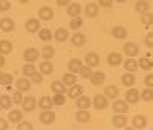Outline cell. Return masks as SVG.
<instances>
[{
	"instance_id": "1",
	"label": "cell",
	"mask_w": 153,
	"mask_h": 130,
	"mask_svg": "<svg viewBox=\"0 0 153 130\" xmlns=\"http://www.w3.org/2000/svg\"><path fill=\"white\" fill-rule=\"evenodd\" d=\"M92 106L97 110H104L109 107V98L106 95H95L92 100Z\"/></svg>"
},
{
	"instance_id": "2",
	"label": "cell",
	"mask_w": 153,
	"mask_h": 130,
	"mask_svg": "<svg viewBox=\"0 0 153 130\" xmlns=\"http://www.w3.org/2000/svg\"><path fill=\"white\" fill-rule=\"evenodd\" d=\"M123 51L127 57H136L139 54V46L135 43V42H127L124 46H123Z\"/></svg>"
},
{
	"instance_id": "3",
	"label": "cell",
	"mask_w": 153,
	"mask_h": 130,
	"mask_svg": "<svg viewBox=\"0 0 153 130\" xmlns=\"http://www.w3.org/2000/svg\"><path fill=\"white\" fill-rule=\"evenodd\" d=\"M35 107H37V100H35L32 95L23 98V101H22V109H23L25 112H34Z\"/></svg>"
},
{
	"instance_id": "4",
	"label": "cell",
	"mask_w": 153,
	"mask_h": 130,
	"mask_svg": "<svg viewBox=\"0 0 153 130\" xmlns=\"http://www.w3.org/2000/svg\"><path fill=\"white\" fill-rule=\"evenodd\" d=\"M38 57H40V52H38L35 48H28L23 52V58H25L26 63H34V61L38 60Z\"/></svg>"
},
{
	"instance_id": "5",
	"label": "cell",
	"mask_w": 153,
	"mask_h": 130,
	"mask_svg": "<svg viewBox=\"0 0 153 130\" xmlns=\"http://www.w3.org/2000/svg\"><path fill=\"white\" fill-rule=\"evenodd\" d=\"M38 120H40L42 124H52V123L55 121V113L51 110V109L43 110V112L40 113V116H38Z\"/></svg>"
},
{
	"instance_id": "6",
	"label": "cell",
	"mask_w": 153,
	"mask_h": 130,
	"mask_svg": "<svg viewBox=\"0 0 153 130\" xmlns=\"http://www.w3.org/2000/svg\"><path fill=\"white\" fill-rule=\"evenodd\" d=\"M112 109H113L115 113H127L129 112V106H127L126 100H115Z\"/></svg>"
},
{
	"instance_id": "7",
	"label": "cell",
	"mask_w": 153,
	"mask_h": 130,
	"mask_svg": "<svg viewBox=\"0 0 153 130\" xmlns=\"http://www.w3.org/2000/svg\"><path fill=\"white\" fill-rule=\"evenodd\" d=\"M112 126L117 127V129H123L127 126V118H126V113H117L112 116Z\"/></svg>"
},
{
	"instance_id": "8",
	"label": "cell",
	"mask_w": 153,
	"mask_h": 130,
	"mask_svg": "<svg viewBox=\"0 0 153 130\" xmlns=\"http://www.w3.org/2000/svg\"><path fill=\"white\" fill-rule=\"evenodd\" d=\"M0 29L5 31V32H12L16 29V23L12 19L9 17H3V19H0Z\"/></svg>"
},
{
	"instance_id": "9",
	"label": "cell",
	"mask_w": 153,
	"mask_h": 130,
	"mask_svg": "<svg viewBox=\"0 0 153 130\" xmlns=\"http://www.w3.org/2000/svg\"><path fill=\"white\" fill-rule=\"evenodd\" d=\"M139 100H141V94L138 92V89L130 87V89L126 92V101H127V103H130V104H136Z\"/></svg>"
},
{
	"instance_id": "10",
	"label": "cell",
	"mask_w": 153,
	"mask_h": 130,
	"mask_svg": "<svg viewBox=\"0 0 153 130\" xmlns=\"http://www.w3.org/2000/svg\"><path fill=\"white\" fill-rule=\"evenodd\" d=\"M38 17H40V20H43V22L52 20V17H54V9L51 8V6H43V8H40V11H38Z\"/></svg>"
},
{
	"instance_id": "11",
	"label": "cell",
	"mask_w": 153,
	"mask_h": 130,
	"mask_svg": "<svg viewBox=\"0 0 153 130\" xmlns=\"http://www.w3.org/2000/svg\"><path fill=\"white\" fill-rule=\"evenodd\" d=\"M84 12H86V16L89 17V19H94V17H97L98 14H100V5L98 3H87L86 5V8H84Z\"/></svg>"
},
{
	"instance_id": "12",
	"label": "cell",
	"mask_w": 153,
	"mask_h": 130,
	"mask_svg": "<svg viewBox=\"0 0 153 130\" xmlns=\"http://www.w3.org/2000/svg\"><path fill=\"white\" fill-rule=\"evenodd\" d=\"M107 63H109V66H113V68L120 66V64L123 63L121 54L120 52H110V54L107 55Z\"/></svg>"
},
{
	"instance_id": "13",
	"label": "cell",
	"mask_w": 153,
	"mask_h": 130,
	"mask_svg": "<svg viewBox=\"0 0 153 130\" xmlns=\"http://www.w3.org/2000/svg\"><path fill=\"white\" fill-rule=\"evenodd\" d=\"M31 84H32V81L28 80V77L19 78V80L16 81V87H17V90H20V92H28V90L31 89Z\"/></svg>"
},
{
	"instance_id": "14",
	"label": "cell",
	"mask_w": 153,
	"mask_h": 130,
	"mask_svg": "<svg viewBox=\"0 0 153 130\" xmlns=\"http://www.w3.org/2000/svg\"><path fill=\"white\" fill-rule=\"evenodd\" d=\"M71 43H72V46H75V48L84 46V43H86V35L81 34V32H75V34L71 37Z\"/></svg>"
},
{
	"instance_id": "15",
	"label": "cell",
	"mask_w": 153,
	"mask_h": 130,
	"mask_svg": "<svg viewBox=\"0 0 153 130\" xmlns=\"http://www.w3.org/2000/svg\"><path fill=\"white\" fill-rule=\"evenodd\" d=\"M83 92H84L83 86H80V84H74V86H71V87H69V90H68V95H69V98L76 100L78 97H81V95H83Z\"/></svg>"
},
{
	"instance_id": "16",
	"label": "cell",
	"mask_w": 153,
	"mask_h": 130,
	"mask_svg": "<svg viewBox=\"0 0 153 130\" xmlns=\"http://www.w3.org/2000/svg\"><path fill=\"white\" fill-rule=\"evenodd\" d=\"M104 78H106V75H104V72H101V71H95V72H92V75H91V83L94 84V86H100V84H103L104 83Z\"/></svg>"
},
{
	"instance_id": "17",
	"label": "cell",
	"mask_w": 153,
	"mask_h": 130,
	"mask_svg": "<svg viewBox=\"0 0 153 130\" xmlns=\"http://www.w3.org/2000/svg\"><path fill=\"white\" fill-rule=\"evenodd\" d=\"M54 106V100L51 97H42L37 103V107H40L42 110H48V109H52Z\"/></svg>"
},
{
	"instance_id": "18",
	"label": "cell",
	"mask_w": 153,
	"mask_h": 130,
	"mask_svg": "<svg viewBox=\"0 0 153 130\" xmlns=\"http://www.w3.org/2000/svg\"><path fill=\"white\" fill-rule=\"evenodd\" d=\"M84 60H86V64L91 66V68H95V66L100 64V55L95 54V52H89V54H86Z\"/></svg>"
},
{
	"instance_id": "19",
	"label": "cell",
	"mask_w": 153,
	"mask_h": 130,
	"mask_svg": "<svg viewBox=\"0 0 153 130\" xmlns=\"http://www.w3.org/2000/svg\"><path fill=\"white\" fill-rule=\"evenodd\" d=\"M104 95L109 98V100H117L118 95H120V90L117 86H113V84H109L104 87Z\"/></svg>"
},
{
	"instance_id": "20",
	"label": "cell",
	"mask_w": 153,
	"mask_h": 130,
	"mask_svg": "<svg viewBox=\"0 0 153 130\" xmlns=\"http://www.w3.org/2000/svg\"><path fill=\"white\" fill-rule=\"evenodd\" d=\"M81 11H83L81 5H78V3H72V2L68 5V9H66L68 16H71V17H78V16L81 14Z\"/></svg>"
},
{
	"instance_id": "21",
	"label": "cell",
	"mask_w": 153,
	"mask_h": 130,
	"mask_svg": "<svg viewBox=\"0 0 153 130\" xmlns=\"http://www.w3.org/2000/svg\"><path fill=\"white\" fill-rule=\"evenodd\" d=\"M51 90H52L54 94H68V86L63 81H52Z\"/></svg>"
},
{
	"instance_id": "22",
	"label": "cell",
	"mask_w": 153,
	"mask_h": 130,
	"mask_svg": "<svg viewBox=\"0 0 153 130\" xmlns=\"http://www.w3.org/2000/svg\"><path fill=\"white\" fill-rule=\"evenodd\" d=\"M81 68H83V61H81L80 58H72V60H69V63H68V69H69L71 72H74V74H78Z\"/></svg>"
},
{
	"instance_id": "23",
	"label": "cell",
	"mask_w": 153,
	"mask_h": 130,
	"mask_svg": "<svg viewBox=\"0 0 153 130\" xmlns=\"http://www.w3.org/2000/svg\"><path fill=\"white\" fill-rule=\"evenodd\" d=\"M112 35L115 38H118V40H124L127 37V29L124 26H113L112 28Z\"/></svg>"
},
{
	"instance_id": "24",
	"label": "cell",
	"mask_w": 153,
	"mask_h": 130,
	"mask_svg": "<svg viewBox=\"0 0 153 130\" xmlns=\"http://www.w3.org/2000/svg\"><path fill=\"white\" fill-rule=\"evenodd\" d=\"M91 106H92V100L89 97L81 95V97L76 98V107H78V109H89Z\"/></svg>"
},
{
	"instance_id": "25",
	"label": "cell",
	"mask_w": 153,
	"mask_h": 130,
	"mask_svg": "<svg viewBox=\"0 0 153 130\" xmlns=\"http://www.w3.org/2000/svg\"><path fill=\"white\" fill-rule=\"evenodd\" d=\"M54 38H55L57 42H60V43L66 42L68 38H69V31L65 29V28H58V29L54 32Z\"/></svg>"
},
{
	"instance_id": "26",
	"label": "cell",
	"mask_w": 153,
	"mask_h": 130,
	"mask_svg": "<svg viewBox=\"0 0 153 130\" xmlns=\"http://www.w3.org/2000/svg\"><path fill=\"white\" fill-rule=\"evenodd\" d=\"M75 118H76V121H78V123L84 124V123H89V121H91V113L87 112V109H80L78 112H76Z\"/></svg>"
},
{
	"instance_id": "27",
	"label": "cell",
	"mask_w": 153,
	"mask_h": 130,
	"mask_svg": "<svg viewBox=\"0 0 153 130\" xmlns=\"http://www.w3.org/2000/svg\"><path fill=\"white\" fill-rule=\"evenodd\" d=\"M135 11L139 12V14H144V12L150 11V3L147 0H136V5H135Z\"/></svg>"
},
{
	"instance_id": "28",
	"label": "cell",
	"mask_w": 153,
	"mask_h": 130,
	"mask_svg": "<svg viewBox=\"0 0 153 130\" xmlns=\"http://www.w3.org/2000/svg\"><path fill=\"white\" fill-rule=\"evenodd\" d=\"M38 69H40V72L43 75H51V74L54 72V64L51 63L49 60H45V61L40 63V68H38Z\"/></svg>"
},
{
	"instance_id": "29",
	"label": "cell",
	"mask_w": 153,
	"mask_h": 130,
	"mask_svg": "<svg viewBox=\"0 0 153 130\" xmlns=\"http://www.w3.org/2000/svg\"><path fill=\"white\" fill-rule=\"evenodd\" d=\"M132 126L135 129H144L147 126V118L143 116V115H136V116H133V120H132Z\"/></svg>"
},
{
	"instance_id": "30",
	"label": "cell",
	"mask_w": 153,
	"mask_h": 130,
	"mask_svg": "<svg viewBox=\"0 0 153 130\" xmlns=\"http://www.w3.org/2000/svg\"><path fill=\"white\" fill-rule=\"evenodd\" d=\"M8 120H9V123H14V124H19L22 120H23V112L22 110H11L9 112V115H8Z\"/></svg>"
},
{
	"instance_id": "31",
	"label": "cell",
	"mask_w": 153,
	"mask_h": 130,
	"mask_svg": "<svg viewBox=\"0 0 153 130\" xmlns=\"http://www.w3.org/2000/svg\"><path fill=\"white\" fill-rule=\"evenodd\" d=\"M121 83H123L124 86H127V87H132V86L136 83V78H135V75H133L132 72H127V74H124V75L121 77Z\"/></svg>"
},
{
	"instance_id": "32",
	"label": "cell",
	"mask_w": 153,
	"mask_h": 130,
	"mask_svg": "<svg viewBox=\"0 0 153 130\" xmlns=\"http://www.w3.org/2000/svg\"><path fill=\"white\" fill-rule=\"evenodd\" d=\"M40 54H42V57H43L45 60H51V58L54 57V54H55V49H54V46L45 45V46L42 48V51H40Z\"/></svg>"
},
{
	"instance_id": "33",
	"label": "cell",
	"mask_w": 153,
	"mask_h": 130,
	"mask_svg": "<svg viewBox=\"0 0 153 130\" xmlns=\"http://www.w3.org/2000/svg\"><path fill=\"white\" fill-rule=\"evenodd\" d=\"M124 69L127 71V72H135V71H138V61L133 58V57H130V58H127L126 61H124Z\"/></svg>"
},
{
	"instance_id": "34",
	"label": "cell",
	"mask_w": 153,
	"mask_h": 130,
	"mask_svg": "<svg viewBox=\"0 0 153 130\" xmlns=\"http://www.w3.org/2000/svg\"><path fill=\"white\" fill-rule=\"evenodd\" d=\"M25 28H26L28 32H37L38 29H40V22H38L37 19H29L26 22V25H25Z\"/></svg>"
},
{
	"instance_id": "35",
	"label": "cell",
	"mask_w": 153,
	"mask_h": 130,
	"mask_svg": "<svg viewBox=\"0 0 153 130\" xmlns=\"http://www.w3.org/2000/svg\"><path fill=\"white\" fill-rule=\"evenodd\" d=\"M138 66L141 68V69H144V71H150L153 68V61L149 57H141V58H139V61H138Z\"/></svg>"
},
{
	"instance_id": "36",
	"label": "cell",
	"mask_w": 153,
	"mask_h": 130,
	"mask_svg": "<svg viewBox=\"0 0 153 130\" xmlns=\"http://www.w3.org/2000/svg\"><path fill=\"white\" fill-rule=\"evenodd\" d=\"M12 52V43L9 40H2L0 42V54L3 55H8Z\"/></svg>"
},
{
	"instance_id": "37",
	"label": "cell",
	"mask_w": 153,
	"mask_h": 130,
	"mask_svg": "<svg viewBox=\"0 0 153 130\" xmlns=\"http://www.w3.org/2000/svg\"><path fill=\"white\" fill-rule=\"evenodd\" d=\"M63 83H65L66 86H74V84H76V77H75V74L74 72H68V74H65L63 75Z\"/></svg>"
},
{
	"instance_id": "38",
	"label": "cell",
	"mask_w": 153,
	"mask_h": 130,
	"mask_svg": "<svg viewBox=\"0 0 153 130\" xmlns=\"http://www.w3.org/2000/svg\"><path fill=\"white\" fill-rule=\"evenodd\" d=\"M11 106H12V98L6 94L0 95V107L2 109H11Z\"/></svg>"
},
{
	"instance_id": "39",
	"label": "cell",
	"mask_w": 153,
	"mask_h": 130,
	"mask_svg": "<svg viewBox=\"0 0 153 130\" xmlns=\"http://www.w3.org/2000/svg\"><path fill=\"white\" fill-rule=\"evenodd\" d=\"M22 72H23V75H25V77H29V78H31V77H32V75L37 72V68L34 66L32 63H26V64L23 66Z\"/></svg>"
},
{
	"instance_id": "40",
	"label": "cell",
	"mask_w": 153,
	"mask_h": 130,
	"mask_svg": "<svg viewBox=\"0 0 153 130\" xmlns=\"http://www.w3.org/2000/svg\"><path fill=\"white\" fill-rule=\"evenodd\" d=\"M38 37H40L42 42H49V40H52V32H51V29H48V28H43V29H40V32H38Z\"/></svg>"
},
{
	"instance_id": "41",
	"label": "cell",
	"mask_w": 153,
	"mask_h": 130,
	"mask_svg": "<svg viewBox=\"0 0 153 130\" xmlns=\"http://www.w3.org/2000/svg\"><path fill=\"white\" fill-rule=\"evenodd\" d=\"M69 26H71V29L76 31V29H80L81 26H83V19L78 16V17H72V20L69 22Z\"/></svg>"
},
{
	"instance_id": "42",
	"label": "cell",
	"mask_w": 153,
	"mask_h": 130,
	"mask_svg": "<svg viewBox=\"0 0 153 130\" xmlns=\"http://www.w3.org/2000/svg\"><path fill=\"white\" fill-rule=\"evenodd\" d=\"M141 94V100H144V101H153V89L152 87H147V89H144L143 92H139Z\"/></svg>"
},
{
	"instance_id": "43",
	"label": "cell",
	"mask_w": 153,
	"mask_h": 130,
	"mask_svg": "<svg viewBox=\"0 0 153 130\" xmlns=\"http://www.w3.org/2000/svg\"><path fill=\"white\" fill-rule=\"evenodd\" d=\"M141 22L144 26H152L153 25V14L149 11V12H144L143 17H141Z\"/></svg>"
},
{
	"instance_id": "44",
	"label": "cell",
	"mask_w": 153,
	"mask_h": 130,
	"mask_svg": "<svg viewBox=\"0 0 153 130\" xmlns=\"http://www.w3.org/2000/svg\"><path fill=\"white\" fill-rule=\"evenodd\" d=\"M92 72H94V71H92V68H91V66H87V64H86V66H83V68L80 69V72H78V74H80L83 78H91Z\"/></svg>"
},
{
	"instance_id": "45",
	"label": "cell",
	"mask_w": 153,
	"mask_h": 130,
	"mask_svg": "<svg viewBox=\"0 0 153 130\" xmlns=\"http://www.w3.org/2000/svg\"><path fill=\"white\" fill-rule=\"evenodd\" d=\"M52 100H54V104H55V106H63V104L66 103L65 94H55Z\"/></svg>"
},
{
	"instance_id": "46",
	"label": "cell",
	"mask_w": 153,
	"mask_h": 130,
	"mask_svg": "<svg viewBox=\"0 0 153 130\" xmlns=\"http://www.w3.org/2000/svg\"><path fill=\"white\" fill-rule=\"evenodd\" d=\"M12 103H14L16 104V106H19V104H22V101H23V95H22V92H20V90H17V92H14V94H12Z\"/></svg>"
},
{
	"instance_id": "47",
	"label": "cell",
	"mask_w": 153,
	"mask_h": 130,
	"mask_svg": "<svg viewBox=\"0 0 153 130\" xmlns=\"http://www.w3.org/2000/svg\"><path fill=\"white\" fill-rule=\"evenodd\" d=\"M31 80H32V83H35V84H42V83H43V74H42L40 71H37V72L31 77Z\"/></svg>"
},
{
	"instance_id": "48",
	"label": "cell",
	"mask_w": 153,
	"mask_h": 130,
	"mask_svg": "<svg viewBox=\"0 0 153 130\" xmlns=\"http://www.w3.org/2000/svg\"><path fill=\"white\" fill-rule=\"evenodd\" d=\"M17 129H19V130H32L34 126H32L31 123H28V121H23V120H22V121L17 124Z\"/></svg>"
},
{
	"instance_id": "49",
	"label": "cell",
	"mask_w": 153,
	"mask_h": 130,
	"mask_svg": "<svg viewBox=\"0 0 153 130\" xmlns=\"http://www.w3.org/2000/svg\"><path fill=\"white\" fill-rule=\"evenodd\" d=\"M12 83V75L11 74H2V78H0V84H11Z\"/></svg>"
},
{
	"instance_id": "50",
	"label": "cell",
	"mask_w": 153,
	"mask_h": 130,
	"mask_svg": "<svg viewBox=\"0 0 153 130\" xmlns=\"http://www.w3.org/2000/svg\"><path fill=\"white\" fill-rule=\"evenodd\" d=\"M144 43H146L147 48H153V32L146 34V37H144Z\"/></svg>"
},
{
	"instance_id": "51",
	"label": "cell",
	"mask_w": 153,
	"mask_h": 130,
	"mask_svg": "<svg viewBox=\"0 0 153 130\" xmlns=\"http://www.w3.org/2000/svg\"><path fill=\"white\" fill-rule=\"evenodd\" d=\"M11 9V3H9V0H0V11L2 12H6Z\"/></svg>"
},
{
	"instance_id": "52",
	"label": "cell",
	"mask_w": 153,
	"mask_h": 130,
	"mask_svg": "<svg viewBox=\"0 0 153 130\" xmlns=\"http://www.w3.org/2000/svg\"><path fill=\"white\" fill-rule=\"evenodd\" d=\"M144 84H146V87H152V89H153V74L146 75V78H144Z\"/></svg>"
},
{
	"instance_id": "53",
	"label": "cell",
	"mask_w": 153,
	"mask_h": 130,
	"mask_svg": "<svg viewBox=\"0 0 153 130\" xmlns=\"http://www.w3.org/2000/svg\"><path fill=\"white\" fill-rule=\"evenodd\" d=\"M113 3V0H98V5L101 8H110Z\"/></svg>"
},
{
	"instance_id": "54",
	"label": "cell",
	"mask_w": 153,
	"mask_h": 130,
	"mask_svg": "<svg viewBox=\"0 0 153 130\" xmlns=\"http://www.w3.org/2000/svg\"><path fill=\"white\" fill-rule=\"evenodd\" d=\"M8 127H9V120L0 118V130H8Z\"/></svg>"
},
{
	"instance_id": "55",
	"label": "cell",
	"mask_w": 153,
	"mask_h": 130,
	"mask_svg": "<svg viewBox=\"0 0 153 130\" xmlns=\"http://www.w3.org/2000/svg\"><path fill=\"white\" fill-rule=\"evenodd\" d=\"M55 2H57L58 6H68V5L72 2V0H55Z\"/></svg>"
},
{
	"instance_id": "56",
	"label": "cell",
	"mask_w": 153,
	"mask_h": 130,
	"mask_svg": "<svg viewBox=\"0 0 153 130\" xmlns=\"http://www.w3.org/2000/svg\"><path fill=\"white\" fill-rule=\"evenodd\" d=\"M3 66H5V57H3V54H0V69Z\"/></svg>"
},
{
	"instance_id": "57",
	"label": "cell",
	"mask_w": 153,
	"mask_h": 130,
	"mask_svg": "<svg viewBox=\"0 0 153 130\" xmlns=\"http://www.w3.org/2000/svg\"><path fill=\"white\" fill-rule=\"evenodd\" d=\"M19 2H20V3H28L29 0H19Z\"/></svg>"
},
{
	"instance_id": "58",
	"label": "cell",
	"mask_w": 153,
	"mask_h": 130,
	"mask_svg": "<svg viewBox=\"0 0 153 130\" xmlns=\"http://www.w3.org/2000/svg\"><path fill=\"white\" fill-rule=\"evenodd\" d=\"M117 2H118V3H126L127 0H117Z\"/></svg>"
},
{
	"instance_id": "59",
	"label": "cell",
	"mask_w": 153,
	"mask_h": 130,
	"mask_svg": "<svg viewBox=\"0 0 153 130\" xmlns=\"http://www.w3.org/2000/svg\"><path fill=\"white\" fill-rule=\"evenodd\" d=\"M2 74H3V72H2V71H0V78H2Z\"/></svg>"
}]
</instances>
